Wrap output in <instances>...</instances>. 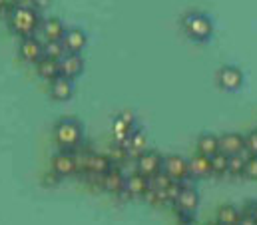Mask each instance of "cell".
Wrapping results in <instances>:
<instances>
[{"mask_svg": "<svg viewBox=\"0 0 257 225\" xmlns=\"http://www.w3.org/2000/svg\"><path fill=\"white\" fill-rule=\"evenodd\" d=\"M58 181H60V175L54 173V171H52L50 175H44V183H46V185H56Z\"/></svg>", "mask_w": 257, "mask_h": 225, "instance_id": "cell-32", "label": "cell"}, {"mask_svg": "<svg viewBox=\"0 0 257 225\" xmlns=\"http://www.w3.org/2000/svg\"><path fill=\"white\" fill-rule=\"evenodd\" d=\"M209 164H211V173H217V175H223L227 173V164H229V156L217 152L215 156L209 158Z\"/></svg>", "mask_w": 257, "mask_h": 225, "instance_id": "cell-25", "label": "cell"}, {"mask_svg": "<svg viewBox=\"0 0 257 225\" xmlns=\"http://www.w3.org/2000/svg\"><path fill=\"white\" fill-rule=\"evenodd\" d=\"M110 168H112V162H110L108 154H90V156H88L86 173H92V175H104Z\"/></svg>", "mask_w": 257, "mask_h": 225, "instance_id": "cell-18", "label": "cell"}, {"mask_svg": "<svg viewBox=\"0 0 257 225\" xmlns=\"http://www.w3.org/2000/svg\"><path fill=\"white\" fill-rule=\"evenodd\" d=\"M184 189V181H172L166 189H164V195H166V201L168 203H174L180 195V191Z\"/></svg>", "mask_w": 257, "mask_h": 225, "instance_id": "cell-27", "label": "cell"}, {"mask_svg": "<svg viewBox=\"0 0 257 225\" xmlns=\"http://www.w3.org/2000/svg\"><path fill=\"white\" fill-rule=\"evenodd\" d=\"M162 171H164L172 181H184L186 177H190L188 160H184L182 156H168V158H164Z\"/></svg>", "mask_w": 257, "mask_h": 225, "instance_id": "cell-6", "label": "cell"}, {"mask_svg": "<svg viewBox=\"0 0 257 225\" xmlns=\"http://www.w3.org/2000/svg\"><path fill=\"white\" fill-rule=\"evenodd\" d=\"M251 215H253V219L257 221V203H251Z\"/></svg>", "mask_w": 257, "mask_h": 225, "instance_id": "cell-33", "label": "cell"}, {"mask_svg": "<svg viewBox=\"0 0 257 225\" xmlns=\"http://www.w3.org/2000/svg\"><path fill=\"white\" fill-rule=\"evenodd\" d=\"M239 217H241V211H239L235 205H221V207L217 209L215 221L219 225H237Z\"/></svg>", "mask_w": 257, "mask_h": 225, "instance_id": "cell-23", "label": "cell"}, {"mask_svg": "<svg viewBox=\"0 0 257 225\" xmlns=\"http://www.w3.org/2000/svg\"><path fill=\"white\" fill-rule=\"evenodd\" d=\"M243 175L249 177V179H257V156H249V158L245 160Z\"/></svg>", "mask_w": 257, "mask_h": 225, "instance_id": "cell-29", "label": "cell"}, {"mask_svg": "<svg viewBox=\"0 0 257 225\" xmlns=\"http://www.w3.org/2000/svg\"><path fill=\"white\" fill-rule=\"evenodd\" d=\"M42 28V34L46 38V42H60V38L64 36V24L60 18H48L40 24Z\"/></svg>", "mask_w": 257, "mask_h": 225, "instance_id": "cell-17", "label": "cell"}, {"mask_svg": "<svg viewBox=\"0 0 257 225\" xmlns=\"http://www.w3.org/2000/svg\"><path fill=\"white\" fill-rule=\"evenodd\" d=\"M205 225H219L217 221H209V223H205Z\"/></svg>", "mask_w": 257, "mask_h": 225, "instance_id": "cell-34", "label": "cell"}, {"mask_svg": "<svg viewBox=\"0 0 257 225\" xmlns=\"http://www.w3.org/2000/svg\"><path fill=\"white\" fill-rule=\"evenodd\" d=\"M120 146H124V148H126L128 156H134V158H138L142 152H146V136H144V132L136 130V132L130 136L128 140H126L124 144H120Z\"/></svg>", "mask_w": 257, "mask_h": 225, "instance_id": "cell-21", "label": "cell"}, {"mask_svg": "<svg viewBox=\"0 0 257 225\" xmlns=\"http://www.w3.org/2000/svg\"><path fill=\"white\" fill-rule=\"evenodd\" d=\"M18 52H20L22 60H26V62H32V64H38V62L44 58V42H40L36 36H28V38H22Z\"/></svg>", "mask_w": 257, "mask_h": 225, "instance_id": "cell-9", "label": "cell"}, {"mask_svg": "<svg viewBox=\"0 0 257 225\" xmlns=\"http://www.w3.org/2000/svg\"><path fill=\"white\" fill-rule=\"evenodd\" d=\"M74 94V84L70 78H64V76H58L50 82V96L56 100V102H66L70 100Z\"/></svg>", "mask_w": 257, "mask_h": 225, "instance_id": "cell-15", "label": "cell"}, {"mask_svg": "<svg viewBox=\"0 0 257 225\" xmlns=\"http://www.w3.org/2000/svg\"><path fill=\"white\" fill-rule=\"evenodd\" d=\"M245 150L249 152V156H257V130L245 136Z\"/></svg>", "mask_w": 257, "mask_h": 225, "instance_id": "cell-30", "label": "cell"}, {"mask_svg": "<svg viewBox=\"0 0 257 225\" xmlns=\"http://www.w3.org/2000/svg\"><path fill=\"white\" fill-rule=\"evenodd\" d=\"M215 80H217V86L219 88H223L227 92H235L243 84V74L235 66H223V68L217 70Z\"/></svg>", "mask_w": 257, "mask_h": 225, "instance_id": "cell-5", "label": "cell"}, {"mask_svg": "<svg viewBox=\"0 0 257 225\" xmlns=\"http://www.w3.org/2000/svg\"><path fill=\"white\" fill-rule=\"evenodd\" d=\"M188 169H190V175L193 177H203L207 173H211V164H209V158L205 156H193L192 160L188 162Z\"/></svg>", "mask_w": 257, "mask_h": 225, "instance_id": "cell-22", "label": "cell"}, {"mask_svg": "<svg viewBox=\"0 0 257 225\" xmlns=\"http://www.w3.org/2000/svg\"><path fill=\"white\" fill-rule=\"evenodd\" d=\"M36 72L42 80H48L52 82L54 78L60 76V68H58V60H50V58H42L38 64H36Z\"/></svg>", "mask_w": 257, "mask_h": 225, "instance_id": "cell-19", "label": "cell"}, {"mask_svg": "<svg viewBox=\"0 0 257 225\" xmlns=\"http://www.w3.org/2000/svg\"><path fill=\"white\" fill-rule=\"evenodd\" d=\"M162 164H164V158L160 154H156V152H142L136 158V171L150 179V177H154L156 173L162 171Z\"/></svg>", "mask_w": 257, "mask_h": 225, "instance_id": "cell-4", "label": "cell"}, {"mask_svg": "<svg viewBox=\"0 0 257 225\" xmlns=\"http://www.w3.org/2000/svg\"><path fill=\"white\" fill-rule=\"evenodd\" d=\"M8 24L18 36L28 38V36L36 34V30L40 28L42 20H40V14H38L36 8H32V6H16L14 4L12 12L8 14Z\"/></svg>", "mask_w": 257, "mask_h": 225, "instance_id": "cell-1", "label": "cell"}, {"mask_svg": "<svg viewBox=\"0 0 257 225\" xmlns=\"http://www.w3.org/2000/svg\"><path fill=\"white\" fill-rule=\"evenodd\" d=\"M237 225H257V221L253 219L251 213H241V217H239Z\"/></svg>", "mask_w": 257, "mask_h": 225, "instance_id": "cell-31", "label": "cell"}, {"mask_svg": "<svg viewBox=\"0 0 257 225\" xmlns=\"http://www.w3.org/2000/svg\"><path fill=\"white\" fill-rule=\"evenodd\" d=\"M136 132V118L132 112H122L116 116L112 124V134L116 138V144H124L130 136Z\"/></svg>", "mask_w": 257, "mask_h": 225, "instance_id": "cell-7", "label": "cell"}, {"mask_svg": "<svg viewBox=\"0 0 257 225\" xmlns=\"http://www.w3.org/2000/svg\"><path fill=\"white\" fill-rule=\"evenodd\" d=\"M182 26H184V32H186L190 38L199 40V42H201V40H207V38L211 36V32H213L211 20H209L207 16L199 14V12H190V14H186Z\"/></svg>", "mask_w": 257, "mask_h": 225, "instance_id": "cell-3", "label": "cell"}, {"mask_svg": "<svg viewBox=\"0 0 257 225\" xmlns=\"http://www.w3.org/2000/svg\"><path fill=\"white\" fill-rule=\"evenodd\" d=\"M249 158V152L245 150L243 154L239 156H229V164H227V173L237 177V175H243V169H245V160Z\"/></svg>", "mask_w": 257, "mask_h": 225, "instance_id": "cell-24", "label": "cell"}, {"mask_svg": "<svg viewBox=\"0 0 257 225\" xmlns=\"http://www.w3.org/2000/svg\"><path fill=\"white\" fill-rule=\"evenodd\" d=\"M64 46L60 42H44V58L50 60H60L64 56Z\"/></svg>", "mask_w": 257, "mask_h": 225, "instance_id": "cell-26", "label": "cell"}, {"mask_svg": "<svg viewBox=\"0 0 257 225\" xmlns=\"http://www.w3.org/2000/svg\"><path fill=\"white\" fill-rule=\"evenodd\" d=\"M219 152L225 156H239L245 152V138L239 134H225L219 138Z\"/></svg>", "mask_w": 257, "mask_h": 225, "instance_id": "cell-12", "label": "cell"}, {"mask_svg": "<svg viewBox=\"0 0 257 225\" xmlns=\"http://www.w3.org/2000/svg\"><path fill=\"white\" fill-rule=\"evenodd\" d=\"M60 44L64 46V52L68 54H80L88 44V36L80 28H66L64 36L60 38Z\"/></svg>", "mask_w": 257, "mask_h": 225, "instance_id": "cell-8", "label": "cell"}, {"mask_svg": "<svg viewBox=\"0 0 257 225\" xmlns=\"http://www.w3.org/2000/svg\"><path fill=\"white\" fill-rule=\"evenodd\" d=\"M58 68H60V76L74 80L76 76L82 74V70H84V60L80 58V54H68V52H66L64 56L58 60Z\"/></svg>", "mask_w": 257, "mask_h": 225, "instance_id": "cell-14", "label": "cell"}, {"mask_svg": "<svg viewBox=\"0 0 257 225\" xmlns=\"http://www.w3.org/2000/svg\"><path fill=\"white\" fill-rule=\"evenodd\" d=\"M148 189H150V179L146 175L134 171V173H130L128 177H126V183H124V191L122 193H126L130 197H144Z\"/></svg>", "mask_w": 257, "mask_h": 225, "instance_id": "cell-11", "label": "cell"}, {"mask_svg": "<svg viewBox=\"0 0 257 225\" xmlns=\"http://www.w3.org/2000/svg\"><path fill=\"white\" fill-rule=\"evenodd\" d=\"M124 183H126V175L122 173V169L118 166H112L102 175V181H100V185L108 193H122L124 191Z\"/></svg>", "mask_w": 257, "mask_h": 225, "instance_id": "cell-10", "label": "cell"}, {"mask_svg": "<svg viewBox=\"0 0 257 225\" xmlns=\"http://www.w3.org/2000/svg\"><path fill=\"white\" fill-rule=\"evenodd\" d=\"M174 203H176L178 211L193 213V211L197 209V205H199V195H197V191H195L193 187H186V185H184V189L180 191V195H178V199H176Z\"/></svg>", "mask_w": 257, "mask_h": 225, "instance_id": "cell-16", "label": "cell"}, {"mask_svg": "<svg viewBox=\"0 0 257 225\" xmlns=\"http://www.w3.org/2000/svg\"><path fill=\"white\" fill-rule=\"evenodd\" d=\"M219 152V138L217 136H211V134H205L197 140V154L199 156H205V158H211Z\"/></svg>", "mask_w": 257, "mask_h": 225, "instance_id": "cell-20", "label": "cell"}, {"mask_svg": "<svg viewBox=\"0 0 257 225\" xmlns=\"http://www.w3.org/2000/svg\"><path fill=\"white\" fill-rule=\"evenodd\" d=\"M54 140L62 150H76L82 144V126L76 120H60L54 128Z\"/></svg>", "mask_w": 257, "mask_h": 225, "instance_id": "cell-2", "label": "cell"}, {"mask_svg": "<svg viewBox=\"0 0 257 225\" xmlns=\"http://www.w3.org/2000/svg\"><path fill=\"white\" fill-rule=\"evenodd\" d=\"M170 183H172V179H170L164 171H160V173H156L154 177H150V187H154V189H158V191H164Z\"/></svg>", "mask_w": 257, "mask_h": 225, "instance_id": "cell-28", "label": "cell"}, {"mask_svg": "<svg viewBox=\"0 0 257 225\" xmlns=\"http://www.w3.org/2000/svg\"><path fill=\"white\" fill-rule=\"evenodd\" d=\"M52 171L58 173L60 177L76 173V158H74V152H68V150L58 152V154L52 158Z\"/></svg>", "mask_w": 257, "mask_h": 225, "instance_id": "cell-13", "label": "cell"}]
</instances>
